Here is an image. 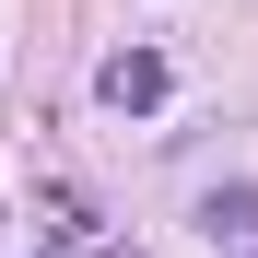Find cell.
<instances>
[{"label":"cell","mask_w":258,"mask_h":258,"mask_svg":"<svg viewBox=\"0 0 258 258\" xmlns=\"http://www.w3.org/2000/svg\"><path fill=\"white\" fill-rule=\"evenodd\" d=\"M164 82H176V71H164V47H117V59L94 71V94H106L117 117H153V106H164Z\"/></svg>","instance_id":"1"},{"label":"cell","mask_w":258,"mask_h":258,"mask_svg":"<svg viewBox=\"0 0 258 258\" xmlns=\"http://www.w3.org/2000/svg\"><path fill=\"white\" fill-rule=\"evenodd\" d=\"M200 223H211V235H258V188H211Z\"/></svg>","instance_id":"2"}]
</instances>
